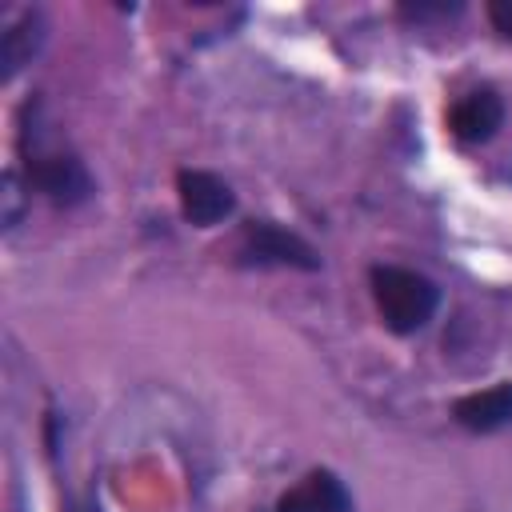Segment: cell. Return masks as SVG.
Instances as JSON below:
<instances>
[{
    "instance_id": "9",
    "label": "cell",
    "mask_w": 512,
    "mask_h": 512,
    "mask_svg": "<svg viewBox=\"0 0 512 512\" xmlns=\"http://www.w3.org/2000/svg\"><path fill=\"white\" fill-rule=\"evenodd\" d=\"M20 220V188H16V172H4V228L12 232Z\"/></svg>"
},
{
    "instance_id": "8",
    "label": "cell",
    "mask_w": 512,
    "mask_h": 512,
    "mask_svg": "<svg viewBox=\"0 0 512 512\" xmlns=\"http://www.w3.org/2000/svg\"><path fill=\"white\" fill-rule=\"evenodd\" d=\"M44 40H48V20H44V12H40V8L20 12V16L4 28V40H0V72H4V80H12L24 64H32V56L44 48Z\"/></svg>"
},
{
    "instance_id": "3",
    "label": "cell",
    "mask_w": 512,
    "mask_h": 512,
    "mask_svg": "<svg viewBox=\"0 0 512 512\" xmlns=\"http://www.w3.org/2000/svg\"><path fill=\"white\" fill-rule=\"evenodd\" d=\"M236 260L248 268H300V272L320 268L316 248L304 236H296L272 220H248L244 224L240 244H236Z\"/></svg>"
},
{
    "instance_id": "5",
    "label": "cell",
    "mask_w": 512,
    "mask_h": 512,
    "mask_svg": "<svg viewBox=\"0 0 512 512\" xmlns=\"http://www.w3.org/2000/svg\"><path fill=\"white\" fill-rule=\"evenodd\" d=\"M500 124H504V100L492 88H472L448 112V128L460 144H484L496 136Z\"/></svg>"
},
{
    "instance_id": "10",
    "label": "cell",
    "mask_w": 512,
    "mask_h": 512,
    "mask_svg": "<svg viewBox=\"0 0 512 512\" xmlns=\"http://www.w3.org/2000/svg\"><path fill=\"white\" fill-rule=\"evenodd\" d=\"M408 20H432V16H456L460 4H400Z\"/></svg>"
},
{
    "instance_id": "6",
    "label": "cell",
    "mask_w": 512,
    "mask_h": 512,
    "mask_svg": "<svg viewBox=\"0 0 512 512\" xmlns=\"http://www.w3.org/2000/svg\"><path fill=\"white\" fill-rule=\"evenodd\" d=\"M276 512H356L344 480L328 468H312L300 484H292L280 500Z\"/></svg>"
},
{
    "instance_id": "4",
    "label": "cell",
    "mask_w": 512,
    "mask_h": 512,
    "mask_svg": "<svg viewBox=\"0 0 512 512\" xmlns=\"http://www.w3.org/2000/svg\"><path fill=\"white\" fill-rule=\"evenodd\" d=\"M176 196H180L184 220L196 228H212L224 216H232V208H236L232 188L216 172H204V168H184L176 176Z\"/></svg>"
},
{
    "instance_id": "2",
    "label": "cell",
    "mask_w": 512,
    "mask_h": 512,
    "mask_svg": "<svg viewBox=\"0 0 512 512\" xmlns=\"http://www.w3.org/2000/svg\"><path fill=\"white\" fill-rule=\"evenodd\" d=\"M368 280H372V300H376L380 320H384L392 332H400V336L420 332V328L436 316V308H440V288H436V280H428V276L416 272V268L376 264V268L368 272Z\"/></svg>"
},
{
    "instance_id": "1",
    "label": "cell",
    "mask_w": 512,
    "mask_h": 512,
    "mask_svg": "<svg viewBox=\"0 0 512 512\" xmlns=\"http://www.w3.org/2000/svg\"><path fill=\"white\" fill-rule=\"evenodd\" d=\"M24 112L32 116V124L20 128V148H24V156H28V176H32V184H36L56 208H76V204H84V200L96 192V184H92L84 160L72 156V152H48V148H44L40 100H28Z\"/></svg>"
},
{
    "instance_id": "11",
    "label": "cell",
    "mask_w": 512,
    "mask_h": 512,
    "mask_svg": "<svg viewBox=\"0 0 512 512\" xmlns=\"http://www.w3.org/2000/svg\"><path fill=\"white\" fill-rule=\"evenodd\" d=\"M488 20L504 40H512V0H492L488 4Z\"/></svg>"
},
{
    "instance_id": "7",
    "label": "cell",
    "mask_w": 512,
    "mask_h": 512,
    "mask_svg": "<svg viewBox=\"0 0 512 512\" xmlns=\"http://www.w3.org/2000/svg\"><path fill=\"white\" fill-rule=\"evenodd\" d=\"M452 416L468 432H496L512 424V384H492L484 392H468L452 404Z\"/></svg>"
}]
</instances>
